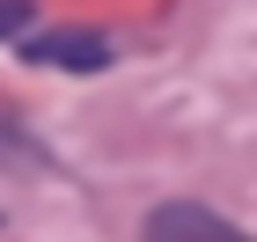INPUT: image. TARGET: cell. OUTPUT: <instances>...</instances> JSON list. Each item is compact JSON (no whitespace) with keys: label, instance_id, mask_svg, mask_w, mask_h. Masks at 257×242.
Returning <instances> with one entry per match:
<instances>
[{"label":"cell","instance_id":"6da1fadb","mask_svg":"<svg viewBox=\"0 0 257 242\" xmlns=\"http://www.w3.org/2000/svg\"><path fill=\"white\" fill-rule=\"evenodd\" d=\"M147 242H257V235L220 220L213 205H198V198H169V205L147 213Z\"/></svg>","mask_w":257,"mask_h":242},{"label":"cell","instance_id":"7a4b0ae2","mask_svg":"<svg viewBox=\"0 0 257 242\" xmlns=\"http://www.w3.org/2000/svg\"><path fill=\"white\" fill-rule=\"evenodd\" d=\"M22 59L66 66V74H103V66H110V37H96V30H52V37L22 44Z\"/></svg>","mask_w":257,"mask_h":242},{"label":"cell","instance_id":"3957f363","mask_svg":"<svg viewBox=\"0 0 257 242\" xmlns=\"http://www.w3.org/2000/svg\"><path fill=\"white\" fill-rule=\"evenodd\" d=\"M30 15H37L30 0H0V37H15V30H22V22H30Z\"/></svg>","mask_w":257,"mask_h":242}]
</instances>
